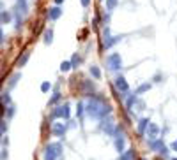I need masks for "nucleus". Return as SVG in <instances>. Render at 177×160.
Instances as JSON below:
<instances>
[{
	"label": "nucleus",
	"instance_id": "obj_1",
	"mask_svg": "<svg viewBox=\"0 0 177 160\" xmlns=\"http://www.w3.org/2000/svg\"><path fill=\"white\" fill-rule=\"evenodd\" d=\"M87 111H89L92 116H96V118H101V116H104V114L110 113V106L103 104L101 100L94 99V100H90V102L87 104Z\"/></svg>",
	"mask_w": 177,
	"mask_h": 160
},
{
	"label": "nucleus",
	"instance_id": "obj_2",
	"mask_svg": "<svg viewBox=\"0 0 177 160\" xmlns=\"http://www.w3.org/2000/svg\"><path fill=\"white\" fill-rule=\"evenodd\" d=\"M108 65H110V69L112 70L121 69V67H122V58H121V55H119V53L110 55V56H108Z\"/></svg>",
	"mask_w": 177,
	"mask_h": 160
},
{
	"label": "nucleus",
	"instance_id": "obj_3",
	"mask_svg": "<svg viewBox=\"0 0 177 160\" xmlns=\"http://www.w3.org/2000/svg\"><path fill=\"white\" fill-rule=\"evenodd\" d=\"M53 118H69V106H62L53 111Z\"/></svg>",
	"mask_w": 177,
	"mask_h": 160
},
{
	"label": "nucleus",
	"instance_id": "obj_4",
	"mask_svg": "<svg viewBox=\"0 0 177 160\" xmlns=\"http://www.w3.org/2000/svg\"><path fill=\"white\" fill-rule=\"evenodd\" d=\"M115 88L119 91H122V93H126V91L129 90V86H128V83H126V79L122 76H119V78L115 79Z\"/></svg>",
	"mask_w": 177,
	"mask_h": 160
},
{
	"label": "nucleus",
	"instance_id": "obj_5",
	"mask_svg": "<svg viewBox=\"0 0 177 160\" xmlns=\"http://www.w3.org/2000/svg\"><path fill=\"white\" fill-rule=\"evenodd\" d=\"M60 14H62L60 7H52L50 12H48V18H50V20H59V18H60Z\"/></svg>",
	"mask_w": 177,
	"mask_h": 160
},
{
	"label": "nucleus",
	"instance_id": "obj_6",
	"mask_svg": "<svg viewBox=\"0 0 177 160\" xmlns=\"http://www.w3.org/2000/svg\"><path fill=\"white\" fill-rule=\"evenodd\" d=\"M48 151H52V153H55L57 157L60 155V151H62V146L59 144V142H52V144H48V148H46Z\"/></svg>",
	"mask_w": 177,
	"mask_h": 160
},
{
	"label": "nucleus",
	"instance_id": "obj_7",
	"mask_svg": "<svg viewBox=\"0 0 177 160\" xmlns=\"http://www.w3.org/2000/svg\"><path fill=\"white\" fill-rule=\"evenodd\" d=\"M52 130H53L55 136H62L64 132H66V125H64V123H55Z\"/></svg>",
	"mask_w": 177,
	"mask_h": 160
},
{
	"label": "nucleus",
	"instance_id": "obj_8",
	"mask_svg": "<svg viewBox=\"0 0 177 160\" xmlns=\"http://www.w3.org/2000/svg\"><path fill=\"white\" fill-rule=\"evenodd\" d=\"M108 40H104V48H112L114 44H117L119 40H121V35H117V37H106Z\"/></svg>",
	"mask_w": 177,
	"mask_h": 160
},
{
	"label": "nucleus",
	"instance_id": "obj_9",
	"mask_svg": "<svg viewBox=\"0 0 177 160\" xmlns=\"http://www.w3.org/2000/svg\"><path fill=\"white\" fill-rule=\"evenodd\" d=\"M158 132H159V129H158L156 125H154V123H149V132H147V134H149V137H152V139H154V137L158 136Z\"/></svg>",
	"mask_w": 177,
	"mask_h": 160
},
{
	"label": "nucleus",
	"instance_id": "obj_10",
	"mask_svg": "<svg viewBox=\"0 0 177 160\" xmlns=\"http://www.w3.org/2000/svg\"><path fill=\"white\" fill-rule=\"evenodd\" d=\"M115 148H117L119 153H122V150H124V139L122 137H117L115 139Z\"/></svg>",
	"mask_w": 177,
	"mask_h": 160
},
{
	"label": "nucleus",
	"instance_id": "obj_11",
	"mask_svg": "<svg viewBox=\"0 0 177 160\" xmlns=\"http://www.w3.org/2000/svg\"><path fill=\"white\" fill-rule=\"evenodd\" d=\"M29 58H30V53H25L23 56H20V60H18V65H20V67H23V65L29 62Z\"/></svg>",
	"mask_w": 177,
	"mask_h": 160
},
{
	"label": "nucleus",
	"instance_id": "obj_12",
	"mask_svg": "<svg viewBox=\"0 0 177 160\" xmlns=\"http://www.w3.org/2000/svg\"><path fill=\"white\" fill-rule=\"evenodd\" d=\"M52 40H53V32L46 30L44 32V42H46V44H52Z\"/></svg>",
	"mask_w": 177,
	"mask_h": 160
},
{
	"label": "nucleus",
	"instance_id": "obj_13",
	"mask_svg": "<svg viewBox=\"0 0 177 160\" xmlns=\"http://www.w3.org/2000/svg\"><path fill=\"white\" fill-rule=\"evenodd\" d=\"M90 74H92L96 79H99V78H101V70L97 69L96 65H92V67H90Z\"/></svg>",
	"mask_w": 177,
	"mask_h": 160
},
{
	"label": "nucleus",
	"instance_id": "obj_14",
	"mask_svg": "<svg viewBox=\"0 0 177 160\" xmlns=\"http://www.w3.org/2000/svg\"><path fill=\"white\" fill-rule=\"evenodd\" d=\"M71 67H73V63H71V62H62V63H60V70H62V72H67Z\"/></svg>",
	"mask_w": 177,
	"mask_h": 160
},
{
	"label": "nucleus",
	"instance_id": "obj_15",
	"mask_svg": "<svg viewBox=\"0 0 177 160\" xmlns=\"http://www.w3.org/2000/svg\"><path fill=\"white\" fill-rule=\"evenodd\" d=\"M149 88H151V85H149V83H144V85H140V86L136 88V93H144V91H147Z\"/></svg>",
	"mask_w": 177,
	"mask_h": 160
},
{
	"label": "nucleus",
	"instance_id": "obj_16",
	"mask_svg": "<svg viewBox=\"0 0 177 160\" xmlns=\"http://www.w3.org/2000/svg\"><path fill=\"white\" fill-rule=\"evenodd\" d=\"M9 20H11V14L7 11H2V23L5 25V23H9Z\"/></svg>",
	"mask_w": 177,
	"mask_h": 160
},
{
	"label": "nucleus",
	"instance_id": "obj_17",
	"mask_svg": "<svg viewBox=\"0 0 177 160\" xmlns=\"http://www.w3.org/2000/svg\"><path fill=\"white\" fill-rule=\"evenodd\" d=\"M147 125H149V120H142V121H140V125H138V132L142 134V132H144V129H145Z\"/></svg>",
	"mask_w": 177,
	"mask_h": 160
},
{
	"label": "nucleus",
	"instance_id": "obj_18",
	"mask_svg": "<svg viewBox=\"0 0 177 160\" xmlns=\"http://www.w3.org/2000/svg\"><path fill=\"white\" fill-rule=\"evenodd\" d=\"M55 158H57V155H55V153H52V151L46 150V153H44V160H55Z\"/></svg>",
	"mask_w": 177,
	"mask_h": 160
},
{
	"label": "nucleus",
	"instance_id": "obj_19",
	"mask_svg": "<svg viewBox=\"0 0 177 160\" xmlns=\"http://www.w3.org/2000/svg\"><path fill=\"white\" fill-rule=\"evenodd\" d=\"M117 2H119V0H106V9H115Z\"/></svg>",
	"mask_w": 177,
	"mask_h": 160
},
{
	"label": "nucleus",
	"instance_id": "obj_20",
	"mask_svg": "<svg viewBox=\"0 0 177 160\" xmlns=\"http://www.w3.org/2000/svg\"><path fill=\"white\" fill-rule=\"evenodd\" d=\"M133 158V151H126L124 155H121V160H131Z\"/></svg>",
	"mask_w": 177,
	"mask_h": 160
},
{
	"label": "nucleus",
	"instance_id": "obj_21",
	"mask_svg": "<svg viewBox=\"0 0 177 160\" xmlns=\"http://www.w3.org/2000/svg\"><path fill=\"white\" fill-rule=\"evenodd\" d=\"M50 88H52V85H50L48 81H44V83H43V85H41V90H43V91H48V90H50Z\"/></svg>",
	"mask_w": 177,
	"mask_h": 160
},
{
	"label": "nucleus",
	"instance_id": "obj_22",
	"mask_svg": "<svg viewBox=\"0 0 177 160\" xmlns=\"http://www.w3.org/2000/svg\"><path fill=\"white\" fill-rule=\"evenodd\" d=\"M9 95H7V93H4V97H2V104H4V106H5V104H9Z\"/></svg>",
	"mask_w": 177,
	"mask_h": 160
},
{
	"label": "nucleus",
	"instance_id": "obj_23",
	"mask_svg": "<svg viewBox=\"0 0 177 160\" xmlns=\"http://www.w3.org/2000/svg\"><path fill=\"white\" fill-rule=\"evenodd\" d=\"M18 78H20V74H14V76L11 78V86H14V85H16V79H18Z\"/></svg>",
	"mask_w": 177,
	"mask_h": 160
},
{
	"label": "nucleus",
	"instance_id": "obj_24",
	"mask_svg": "<svg viewBox=\"0 0 177 160\" xmlns=\"http://www.w3.org/2000/svg\"><path fill=\"white\" fill-rule=\"evenodd\" d=\"M59 99H60V93H55V95H53V99L50 100V104H55V102H57Z\"/></svg>",
	"mask_w": 177,
	"mask_h": 160
},
{
	"label": "nucleus",
	"instance_id": "obj_25",
	"mask_svg": "<svg viewBox=\"0 0 177 160\" xmlns=\"http://www.w3.org/2000/svg\"><path fill=\"white\" fill-rule=\"evenodd\" d=\"M0 42H2V44L5 42V34H4V30H0Z\"/></svg>",
	"mask_w": 177,
	"mask_h": 160
},
{
	"label": "nucleus",
	"instance_id": "obj_26",
	"mask_svg": "<svg viewBox=\"0 0 177 160\" xmlns=\"http://www.w3.org/2000/svg\"><path fill=\"white\" fill-rule=\"evenodd\" d=\"M78 116H80V114H82V113H83V104H78Z\"/></svg>",
	"mask_w": 177,
	"mask_h": 160
},
{
	"label": "nucleus",
	"instance_id": "obj_27",
	"mask_svg": "<svg viewBox=\"0 0 177 160\" xmlns=\"http://www.w3.org/2000/svg\"><path fill=\"white\" fill-rule=\"evenodd\" d=\"M78 62H80V58H78V56H76V55H74V56H73V60H71V63H73V65H76V63H78Z\"/></svg>",
	"mask_w": 177,
	"mask_h": 160
},
{
	"label": "nucleus",
	"instance_id": "obj_28",
	"mask_svg": "<svg viewBox=\"0 0 177 160\" xmlns=\"http://www.w3.org/2000/svg\"><path fill=\"white\" fill-rule=\"evenodd\" d=\"M89 4H90V0H82V5H83V7H87Z\"/></svg>",
	"mask_w": 177,
	"mask_h": 160
},
{
	"label": "nucleus",
	"instance_id": "obj_29",
	"mask_svg": "<svg viewBox=\"0 0 177 160\" xmlns=\"http://www.w3.org/2000/svg\"><path fill=\"white\" fill-rule=\"evenodd\" d=\"M172 150L177 151V141H174V142H172Z\"/></svg>",
	"mask_w": 177,
	"mask_h": 160
},
{
	"label": "nucleus",
	"instance_id": "obj_30",
	"mask_svg": "<svg viewBox=\"0 0 177 160\" xmlns=\"http://www.w3.org/2000/svg\"><path fill=\"white\" fill-rule=\"evenodd\" d=\"M62 2H64V0H55V4H57V5H60Z\"/></svg>",
	"mask_w": 177,
	"mask_h": 160
},
{
	"label": "nucleus",
	"instance_id": "obj_31",
	"mask_svg": "<svg viewBox=\"0 0 177 160\" xmlns=\"http://www.w3.org/2000/svg\"><path fill=\"white\" fill-rule=\"evenodd\" d=\"M172 160H177V158H172Z\"/></svg>",
	"mask_w": 177,
	"mask_h": 160
}]
</instances>
